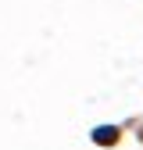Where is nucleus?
I'll list each match as a JSON object with an SVG mask.
<instances>
[{
	"label": "nucleus",
	"mask_w": 143,
	"mask_h": 150,
	"mask_svg": "<svg viewBox=\"0 0 143 150\" xmlns=\"http://www.w3.org/2000/svg\"><path fill=\"white\" fill-rule=\"evenodd\" d=\"M100 143H115V129H104V132H97Z\"/></svg>",
	"instance_id": "f257e3e1"
}]
</instances>
